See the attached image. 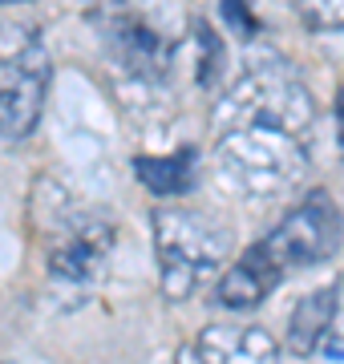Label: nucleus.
Here are the masks:
<instances>
[{"instance_id":"f257e3e1","label":"nucleus","mask_w":344,"mask_h":364,"mask_svg":"<svg viewBox=\"0 0 344 364\" xmlns=\"http://www.w3.org/2000/svg\"><path fill=\"white\" fill-rule=\"evenodd\" d=\"M154 255H158V279L166 299H190L203 284H211L219 267L235 251V235L207 210L162 207L150 219Z\"/></svg>"},{"instance_id":"f03ea898","label":"nucleus","mask_w":344,"mask_h":364,"mask_svg":"<svg viewBox=\"0 0 344 364\" xmlns=\"http://www.w3.org/2000/svg\"><path fill=\"white\" fill-rule=\"evenodd\" d=\"M215 170L243 198H276L296 191L308 174L300 134L279 126H227L215 142Z\"/></svg>"},{"instance_id":"7ed1b4c3","label":"nucleus","mask_w":344,"mask_h":364,"mask_svg":"<svg viewBox=\"0 0 344 364\" xmlns=\"http://www.w3.org/2000/svg\"><path fill=\"white\" fill-rule=\"evenodd\" d=\"M190 0H90L93 25L130 69L162 73L186 37Z\"/></svg>"},{"instance_id":"20e7f679","label":"nucleus","mask_w":344,"mask_h":364,"mask_svg":"<svg viewBox=\"0 0 344 364\" xmlns=\"http://www.w3.org/2000/svg\"><path fill=\"white\" fill-rule=\"evenodd\" d=\"M49 93V53L37 28L0 25V134L25 138L37 130Z\"/></svg>"},{"instance_id":"39448f33","label":"nucleus","mask_w":344,"mask_h":364,"mask_svg":"<svg viewBox=\"0 0 344 364\" xmlns=\"http://www.w3.org/2000/svg\"><path fill=\"white\" fill-rule=\"evenodd\" d=\"M215 117H219L223 130L227 126H252V122H259V126H279V130L300 134L316 117V109H312V97L300 85V77L272 61V65L252 69L247 77L239 81L235 90L219 102Z\"/></svg>"},{"instance_id":"423d86ee","label":"nucleus","mask_w":344,"mask_h":364,"mask_svg":"<svg viewBox=\"0 0 344 364\" xmlns=\"http://www.w3.org/2000/svg\"><path fill=\"white\" fill-rule=\"evenodd\" d=\"M340 235H344V223L332 195L328 191H312L300 207L284 215V223L267 235L259 247H264L267 259L276 263V272L284 275V272L328 263L336 255V247H340Z\"/></svg>"},{"instance_id":"0eeeda50","label":"nucleus","mask_w":344,"mask_h":364,"mask_svg":"<svg viewBox=\"0 0 344 364\" xmlns=\"http://www.w3.org/2000/svg\"><path fill=\"white\" fill-rule=\"evenodd\" d=\"M279 348L264 328L252 324H207L178 348V364H276Z\"/></svg>"},{"instance_id":"6e6552de","label":"nucleus","mask_w":344,"mask_h":364,"mask_svg":"<svg viewBox=\"0 0 344 364\" xmlns=\"http://www.w3.org/2000/svg\"><path fill=\"white\" fill-rule=\"evenodd\" d=\"M53 223H61L65 235L57 239L53 255H49V272L61 279H85L114 243L109 219H102L97 210H61Z\"/></svg>"},{"instance_id":"1a4fd4ad","label":"nucleus","mask_w":344,"mask_h":364,"mask_svg":"<svg viewBox=\"0 0 344 364\" xmlns=\"http://www.w3.org/2000/svg\"><path fill=\"white\" fill-rule=\"evenodd\" d=\"M276 279H279L276 263L267 259L264 247L255 243L243 259L231 263V267L219 275V304L231 308V312H247V308H255V304H264L267 291L276 287Z\"/></svg>"},{"instance_id":"9d476101","label":"nucleus","mask_w":344,"mask_h":364,"mask_svg":"<svg viewBox=\"0 0 344 364\" xmlns=\"http://www.w3.org/2000/svg\"><path fill=\"white\" fill-rule=\"evenodd\" d=\"M336 299H340V287L328 284V287L308 291V296L296 304V312H291V320H288V348L296 352V356H308V352L320 348V340L328 336L332 316H336Z\"/></svg>"},{"instance_id":"9b49d317","label":"nucleus","mask_w":344,"mask_h":364,"mask_svg":"<svg viewBox=\"0 0 344 364\" xmlns=\"http://www.w3.org/2000/svg\"><path fill=\"white\" fill-rule=\"evenodd\" d=\"M134 174H138V182L150 195L158 198L186 195L195 186V150L186 146V150L166 154V158H134Z\"/></svg>"},{"instance_id":"f8f14e48","label":"nucleus","mask_w":344,"mask_h":364,"mask_svg":"<svg viewBox=\"0 0 344 364\" xmlns=\"http://www.w3.org/2000/svg\"><path fill=\"white\" fill-rule=\"evenodd\" d=\"M296 13L308 28H344V0H296Z\"/></svg>"},{"instance_id":"ddd939ff","label":"nucleus","mask_w":344,"mask_h":364,"mask_svg":"<svg viewBox=\"0 0 344 364\" xmlns=\"http://www.w3.org/2000/svg\"><path fill=\"white\" fill-rule=\"evenodd\" d=\"M223 13H227V21H231V28H235L239 37H252L255 33V16L243 9V0H223Z\"/></svg>"},{"instance_id":"4468645a","label":"nucleus","mask_w":344,"mask_h":364,"mask_svg":"<svg viewBox=\"0 0 344 364\" xmlns=\"http://www.w3.org/2000/svg\"><path fill=\"white\" fill-rule=\"evenodd\" d=\"M0 4H16V0H0Z\"/></svg>"}]
</instances>
